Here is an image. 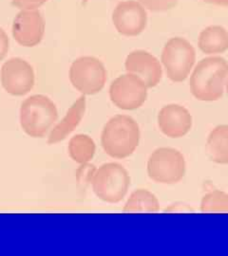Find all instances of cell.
I'll return each mask as SVG.
<instances>
[{
    "label": "cell",
    "instance_id": "7a4b0ae2",
    "mask_svg": "<svg viewBox=\"0 0 228 256\" xmlns=\"http://www.w3.org/2000/svg\"><path fill=\"white\" fill-rule=\"evenodd\" d=\"M140 138V128L135 120L128 115H116L103 128L101 144L107 155L124 160L135 152Z\"/></svg>",
    "mask_w": 228,
    "mask_h": 256
},
{
    "label": "cell",
    "instance_id": "d4e9b609",
    "mask_svg": "<svg viewBox=\"0 0 228 256\" xmlns=\"http://www.w3.org/2000/svg\"><path fill=\"white\" fill-rule=\"evenodd\" d=\"M87 1H88V0H83V4H86Z\"/></svg>",
    "mask_w": 228,
    "mask_h": 256
},
{
    "label": "cell",
    "instance_id": "d6986e66",
    "mask_svg": "<svg viewBox=\"0 0 228 256\" xmlns=\"http://www.w3.org/2000/svg\"><path fill=\"white\" fill-rule=\"evenodd\" d=\"M201 210L204 212H228L227 192L219 190L207 192L201 200Z\"/></svg>",
    "mask_w": 228,
    "mask_h": 256
},
{
    "label": "cell",
    "instance_id": "2e32d148",
    "mask_svg": "<svg viewBox=\"0 0 228 256\" xmlns=\"http://www.w3.org/2000/svg\"><path fill=\"white\" fill-rule=\"evenodd\" d=\"M199 48L205 54H222L228 50V32L221 26H209L199 36Z\"/></svg>",
    "mask_w": 228,
    "mask_h": 256
},
{
    "label": "cell",
    "instance_id": "6da1fadb",
    "mask_svg": "<svg viewBox=\"0 0 228 256\" xmlns=\"http://www.w3.org/2000/svg\"><path fill=\"white\" fill-rule=\"evenodd\" d=\"M228 77V62L220 56L201 59L189 81L190 92L199 101H218L223 95Z\"/></svg>",
    "mask_w": 228,
    "mask_h": 256
},
{
    "label": "cell",
    "instance_id": "7c38bea8",
    "mask_svg": "<svg viewBox=\"0 0 228 256\" xmlns=\"http://www.w3.org/2000/svg\"><path fill=\"white\" fill-rule=\"evenodd\" d=\"M125 68L128 74L139 76L145 82L147 88H155L163 77V68L160 61L154 55L143 50L131 52L127 56Z\"/></svg>",
    "mask_w": 228,
    "mask_h": 256
},
{
    "label": "cell",
    "instance_id": "ba28073f",
    "mask_svg": "<svg viewBox=\"0 0 228 256\" xmlns=\"http://www.w3.org/2000/svg\"><path fill=\"white\" fill-rule=\"evenodd\" d=\"M110 98L120 110H137L147 99V86L135 74H124L111 82Z\"/></svg>",
    "mask_w": 228,
    "mask_h": 256
},
{
    "label": "cell",
    "instance_id": "5bb4252c",
    "mask_svg": "<svg viewBox=\"0 0 228 256\" xmlns=\"http://www.w3.org/2000/svg\"><path fill=\"white\" fill-rule=\"evenodd\" d=\"M86 112V97L82 95L68 110L64 118L53 128L48 137L49 144H58L69 137L80 124Z\"/></svg>",
    "mask_w": 228,
    "mask_h": 256
},
{
    "label": "cell",
    "instance_id": "ac0fdd59",
    "mask_svg": "<svg viewBox=\"0 0 228 256\" xmlns=\"http://www.w3.org/2000/svg\"><path fill=\"white\" fill-rule=\"evenodd\" d=\"M160 210V202L153 192L146 189H138L132 192L126 202L124 212H152Z\"/></svg>",
    "mask_w": 228,
    "mask_h": 256
},
{
    "label": "cell",
    "instance_id": "8992f818",
    "mask_svg": "<svg viewBox=\"0 0 228 256\" xmlns=\"http://www.w3.org/2000/svg\"><path fill=\"white\" fill-rule=\"evenodd\" d=\"M161 61L165 74L172 82H183L195 64L196 52L186 39L173 37L164 45Z\"/></svg>",
    "mask_w": 228,
    "mask_h": 256
},
{
    "label": "cell",
    "instance_id": "ffe728a7",
    "mask_svg": "<svg viewBox=\"0 0 228 256\" xmlns=\"http://www.w3.org/2000/svg\"><path fill=\"white\" fill-rule=\"evenodd\" d=\"M140 3L151 12H166L177 5L178 0H139Z\"/></svg>",
    "mask_w": 228,
    "mask_h": 256
},
{
    "label": "cell",
    "instance_id": "277c9868",
    "mask_svg": "<svg viewBox=\"0 0 228 256\" xmlns=\"http://www.w3.org/2000/svg\"><path fill=\"white\" fill-rule=\"evenodd\" d=\"M92 190L96 196L108 203H118L127 196L130 176L123 165L108 162L101 165L91 180Z\"/></svg>",
    "mask_w": 228,
    "mask_h": 256
},
{
    "label": "cell",
    "instance_id": "e0dca14e",
    "mask_svg": "<svg viewBox=\"0 0 228 256\" xmlns=\"http://www.w3.org/2000/svg\"><path fill=\"white\" fill-rule=\"evenodd\" d=\"M96 151L94 140L90 136L78 134L73 136L69 142V154L79 164H89Z\"/></svg>",
    "mask_w": 228,
    "mask_h": 256
},
{
    "label": "cell",
    "instance_id": "cb8c5ba5",
    "mask_svg": "<svg viewBox=\"0 0 228 256\" xmlns=\"http://www.w3.org/2000/svg\"><path fill=\"white\" fill-rule=\"evenodd\" d=\"M225 84H226V92H227L228 94V77L227 79H226V82H225Z\"/></svg>",
    "mask_w": 228,
    "mask_h": 256
},
{
    "label": "cell",
    "instance_id": "9a60e30c",
    "mask_svg": "<svg viewBox=\"0 0 228 256\" xmlns=\"http://www.w3.org/2000/svg\"><path fill=\"white\" fill-rule=\"evenodd\" d=\"M205 152L211 162L228 164V124L218 126L210 132Z\"/></svg>",
    "mask_w": 228,
    "mask_h": 256
},
{
    "label": "cell",
    "instance_id": "9c48e42d",
    "mask_svg": "<svg viewBox=\"0 0 228 256\" xmlns=\"http://www.w3.org/2000/svg\"><path fill=\"white\" fill-rule=\"evenodd\" d=\"M1 84L13 96L26 95L35 86L34 68L22 58H11L1 68Z\"/></svg>",
    "mask_w": 228,
    "mask_h": 256
},
{
    "label": "cell",
    "instance_id": "52a82bcc",
    "mask_svg": "<svg viewBox=\"0 0 228 256\" xmlns=\"http://www.w3.org/2000/svg\"><path fill=\"white\" fill-rule=\"evenodd\" d=\"M107 70L99 59L92 56L77 58L70 68L71 82L83 95L100 92L107 82Z\"/></svg>",
    "mask_w": 228,
    "mask_h": 256
},
{
    "label": "cell",
    "instance_id": "4fadbf2b",
    "mask_svg": "<svg viewBox=\"0 0 228 256\" xmlns=\"http://www.w3.org/2000/svg\"><path fill=\"white\" fill-rule=\"evenodd\" d=\"M192 124L190 112L180 104L164 106L158 114V126L166 137H184L191 130Z\"/></svg>",
    "mask_w": 228,
    "mask_h": 256
},
{
    "label": "cell",
    "instance_id": "5b68a950",
    "mask_svg": "<svg viewBox=\"0 0 228 256\" xmlns=\"http://www.w3.org/2000/svg\"><path fill=\"white\" fill-rule=\"evenodd\" d=\"M186 172L182 153L171 147L154 150L147 160V174L156 183L175 184L181 182Z\"/></svg>",
    "mask_w": 228,
    "mask_h": 256
},
{
    "label": "cell",
    "instance_id": "3957f363",
    "mask_svg": "<svg viewBox=\"0 0 228 256\" xmlns=\"http://www.w3.org/2000/svg\"><path fill=\"white\" fill-rule=\"evenodd\" d=\"M19 119L21 128L28 136L43 138L58 119V111L49 97L37 94L22 102Z\"/></svg>",
    "mask_w": 228,
    "mask_h": 256
},
{
    "label": "cell",
    "instance_id": "8fae6325",
    "mask_svg": "<svg viewBox=\"0 0 228 256\" xmlns=\"http://www.w3.org/2000/svg\"><path fill=\"white\" fill-rule=\"evenodd\" d=\"M45 21L37 10H22L14 19L13 36L19 45L37 46L44 36Z\"/></svg>",
    "mask_w": 228,
    "mask_h": 256
},
{
    "label": "cell",
    "instance_id": "44dd1931",
    "mask_svg": "<svg viewBox=\"0 0 228 256\" xmlns=\"http://www.w3.org/2000/svg\"><path fill=\"white\" fill-rule=\"evenodd\" d=\"M48 0H12V5L21 10H36Z\"/></svg>",
    "mask_w": 228,
    "mask_h": 256
},
{
    "label": "cell",
    "instance_id": "7402d4cb",
    "mask_svg": "<svg viewBox=\"0 0 228 256\" xmlns=\"http://www.w3.org/2000/svg\"><path fill=\"white\" fill-rule=\"evenodd\" d=\"M10 48V39L5 30L0 27V61H2L8 54Z\"/></svg>",
    "mask_w": 228,
    "mask_h": 256
},
{
    "label": "cell",
    "instance_id": "603a6c76",
    "mask_svg": "<svg viewBox=\"0 0 228 256\" xmlns=\"http://www.w3.org/2000/svg\"><path fill=\"white\" fill-rule=\"evenodd\" d=\"M205 3H209V4H215V5H219V6H225L228 7V0H202Z\"/></svg>",
    "mask_w": 228,
    "mask_h": 256
},
{
    "label": "cell",
    "instance_id": "30bf717a",
    "mask_svg": "<svg viewBox=\"0 0 228 256\" xmlns=\"http://www.w3.org/2000/svg\"><path fill=\"white\" fill-rule=\"evenodd\" d=\"M112 22L120 34L137 36L146 28L147 14L141 3L133 0L124 1L113 10Z\"/></svg>",
    "mask_w": 228,
    "mask_h": 256
}]
</instances>
